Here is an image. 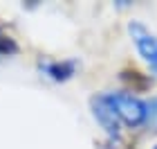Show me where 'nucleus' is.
Segmentation results:
<instances>
[{
	"instance_id": "nucleus-1",
	"label": "nucleus",
	"mask_w": 157,
	"mask_h": 149,
	"mask_svg": "<svg viewBox=\"0 0 157 149\" xmlns=\"http://www.w3.org/2000/svg\"><path fill=\"white\" fill-rule=\"evenodd\" d=\"M110 106L115 109L117 118L121 120L124 124L128 126H139L144 122V102H141L139 97H135L130 93H126V90H117V93H108Z\"/></svg>"
},
{
	"instance_id": "nucleus-2",
	"label": "nucleus",
	"mask_w": 157,
	"mask_h": 149,
	"mask_svg": "<svg viewBox=\"0 0 157 149\" xmlns=\"http://www.w3.org/2000/svg\"><path fill=\"white\" fill-rule=\"evenodd\" d=\"M90 106H92V115H94L97 122L103 126V131L108 133L110 138H119L121 136V122H119L115 109L110 106L108 97H105V95L92 97L90 99Z\"/></svg>"
},
{
	"instance_id": "nucleus-3",
	"label": "nucleus",
	"mask_w": 157,
	"mask_h": 149,
	"mask_svg": "<svg viewBox=\"0 0 157 149\" xmlns=\"http://www.w3.org/2000/svg\"><path fill=\"white\" fill-rule=\"evenodd\" d=\"M128 32H130L135 45H137V50H139V54L151 63V66L155 68V72H157V36L148 32L139 20H130Z\"/></svg>"
},
{
	"instance_id": "nucleus-4",
	"label": "nucleus",
	"mask_w": 157,
	"mask_h": 149,
	"mask_svg": "<svg viewBox=\"0 0 157 149\" xmlns=\"http://www.w3.org/2000/svg\"><path fill=\"white\" fill-rule=\"evenodd\" d=\"M38 68L54 81H67L76 72V61H40Z\"/></svg>"
},
{
	"instance_id": "nucleus-5",
	"label": "nucleus",
	"mask_w": 157,
	"mask_h": 149,
	"mask_svg": "<svg viewBox=\"0 0 157 149\" xmlns=\"http://www.w3.org/2000/svg\"><path fill=\"white\" fill-rule=\"evenodd\" d=\"M144 122L151 126L153 131H157V95L151 97L148 102H144Z\"/></svg>"
},
{
	"instance_id": "nucleus-6",
	"label": "nucleus",
	"mask_w": 157,
	"mask_h": 149,
	"mask_svg": "<svg viewBox=\"0 0 157 149\" xmlns=\"http://www.w3.org/2000/svg\"><path fill=\"white\" fill-rule=\"evenodd\" d=\"M18 52V43L11 36H0V54H13Z\"/></svg>"
},
{
	"instance_id": "nucleus-7",
	"label": "nucleus",
	"mask_w": 157,
	"mask_h": 149,
	"mask_svg": "<svg viewBox=\"0 0 157 149\" xmlns=\"http://www.w3.org/2000/svg\"><path fill=\"white\" fill-rule=\"evenodd\" d=\"M155 149H157V147H155Z\"/></svg>"
}]
</instances>
